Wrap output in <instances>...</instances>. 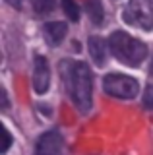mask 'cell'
I'll list each match as a JSON object with an SVG mask.
<instances>
[{
    "mask_svg": "<svg viewBox=\"0 0 153 155\" xmlns=\"http://www.w3.org/2000/svg\"><path fill=\"white\" fill-rule=\"evenodd\" d=\"M50 85V68L45 56L37 54L33 62V89L37 93H47Z\"/></svg>",
    "mask_w": 153,
    "mask_h": 155,
    "instance_id": "cell-5",
    "label": "cell"
},
{
    "mask_svg": "<svg viewBox=\"0 0 153 155\" xmlns=\"http://www.w3.org/2000/svg\"><path fill=\"white\" fill-rule=\"evenodd\" d=\"M35 155H62V136L58 132H47L37 142Z\"/></svg>",
    "mask_w": 153,
    "mask_h": 155,
    "instance_id": "cell-6",
    "label": "cell"
},
{
    "mask_svg": "<svg viewBox=\"0 0 153 155\" xmlns=\"http://www.w3.org/2000/svg\"><path fill=\"white\" fill-rule=\"evenodd\" d=\"M0 95H2V109H8V95H6V91H0Z\"/></svg>",
    "mask_w": 153,
    "mask_h": 155,
    "instance_id": "cell-14",
    "label": "cell"
},
{
    "mask_svg": "<svg viewBox=\"0 0 153 155\" xmlns=\"http://www.w3.org/2000/svg\"><path fill=\"white\" fill-rule=\"evenodd\" d=\"M66 31H68V27H66V23H62V21L47 23V25H45V39H47V43L52 45V47L60 45L62 39L66 37Z\"/></svg>",
    "mask_w": 153,
    "mask_h": 155,
    "instance_id": "cell-7",
    "label": "cell"
},
{
    "mask_svg": "<svg viewBox=\"0 0 153 155\" xmlns=\"http://www.w3.org/2000/svg\"><path fill=\"white\" fill-rule=\"evenodd\" d=\"M149 74L153 76V60H151V68H149Z\"/></svg>",
    "mask_w": 153,
    "mask_h": 155,
    "instance_id": "cell-16",
    "label": "cell"
},
{
    "mask_svg": "<svg viewBox=\"0 0 153 155\" xmlns=\"http://www.w3.org/2000/svg\"><path fill=\"white\" fill-rule=\"evenodd\" d=\"M103 87L109 95L118 97V99H134L140 93V85L138 81L130 76L124 74H109L103 80Z\"/></svg>",
    "mask_w": 153,
    "mask_h": 155,
    "instance_id": "cell-4",
    "label": "cell"
},
{
    "mask_svg": "<svg viewBox=\"0 0 153 155\" xmlns=\"http://www.w3.org/2000/svg\"><path fill=\"white\" fill-rule=\"evenodd\" d=\"M89 54H91L93 62L97 66L105 64V58H107V45L101 37H89Z\"/></svg>",
    "mask_w": 153,
    "mask_h": 155,
    "instance_id": "cell-8",
    "label": "cell"
},
{
    "mask_svg": "<svg viewBox=\"0 0 153 155\" xmlns=\"http://www.w3.org/2000/svg\"><path fill=\"white\" fill-rule=\"evenodd\" d=\"M143 107L153 109V85H147L145 91H143Z\"/></svg>",
    "mask_w": 153,
    "mask_h": 155,
    "instance_id": "cell-12",
    "label": "cell"
},
{
    "mask_svg": "<svg viewBox=\"0 0 153 155\" xmlns=\"http://www.w3.org/2000/svg\"><path fill=\"white\" fill-rule=\"evenodd\" d=\"M6 2L10 4V6H14V8H18V10L21 8V0H6Z\"/></svg>",
    "mask_w": 153,
    "mask_h": 155,
    "instance_id": "cell-15",
    "label": "cell"
},
{
    "mask_svg": "<svg viewBox=\"0 0 153 155\" xmlns=\"http://www.w3.org/2000/svg\"><path fill=\"white\" fill-rule=\"evenodd\" d=\"M109 48H111V52L116 60H120L122 64H128V66L142 64L143 58L147 56V47L124 31L112 33L111 39H109Z\"/></svg>",
    "mask_w": 153,
    "mask_h": 155,
    "instance_id": "cell-2",
    "label": "cell"
},
{
    "mask_svg": "<svg viewBox=\"0 0 153 155\" xmlns=\"http://www.w3.org/2000/svg\"><path fill=\"white\" fill-rule=\"evenodd\" d=\"M62 74L66 78V85H68L70 97L74 101L76 109L87 113L91 109V72L85 62H64L60 66Z\"/></svg>",
    "mask_w": 153,
    "mask_h": 155,
    "instance_id": "cell-1",
    "label": "cell"
},
{
    "mask_svg": "<svg viewBox=\"0 0 153 155\" xmlns=\"http://www.w3.org/2000/svg\"><path fill=\"white\" fill-rule=\"evenodd\" d=\"M122 19L128 25L149 31L153 27V0H130L122 12Z\"/></svg>",
    "mask_w": 153,
    "mask_h": 155,
    "instance_id": "cell-3",
    "label": "cell"
},
{
    "mask_svg": "<svg viewBox=\"0 0 153 155\" xmlns=\"http://www.w3.org/2000/svg\"><path fill=\"white\" fill-rule=\"evenodd\" d=\"M2 138H4V142H2V147H0V151L6 153L8 147H10V143H12V136H10V132H8V128L2 130Z\"/></svg>",
    "mask_w": 153,
    "mask_h": 155,
    "instance_id": "cell-13",
    "label": "cell"
},
{
    "mask_svg": "<svg viewBox=\"0 0 153 155\" xmlns=\"http://www.w3.org/2000/svg\"><path fill=\"white\" fill-rule=\"evenodd\" d=\"M33 10L39 16H45V14H50L54 10V0H31Z\"/></svg>",
    "mask_w": 153,
    "mask_h": 155,
    "instance_id": "cell-10",
    "label": "cell"
},
{
    "mask_svg": "<svg viewBox=\"0 0 153 155\" xmlns=\"http://www.w3.org/2000/svg\"><path fill=\"white\" fill-rule=\"evenodd\" d=\"M62 10L66 12V16H68L72 21H78L80 19V10H78V4H76L74 0H62Z\"/></svg>",
    "mask_w": 153,
    "mask_h": 155,
    "instance_id": "cell-11",
    "label": "cell"
},
{
    "mask_svg": "<svg viewBox=\"0 0 153 155\" xmlns=\"http://www.w3.org/2000/svg\"><path fill=\"white\" fill-rule=\"evenodd\" d=\"M85 10H87V16L95 25H101L103 18H105V10H103L101 0H87L85 2Z\"/></svg>",
    "mask_w": 153,
    "mask_h": 155,
    "instance_id": "cell-9",
    "label": "cell"
}]
</instances>
